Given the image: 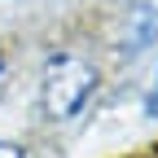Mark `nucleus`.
Masks as SVG:
<instances>
[{"instance_id": "nucleus-1", "label": "nucleus", "mask_w": 158, "mask_h": 158, "mask_svg": "<svg viewBox=\"0 0 158 158\" xmlns=\"http://www.w3.org/2000/svg\"><path fill=\"white\" fill-rule=\"evenodd\" d=\"M97 92V66L79 53H53L44 79H40V101H44L48 118H75L88 106V97Z\"/></svg>"}, {"instance_id": "nucleus-2", "label": "nucleus", "mask_w": 158, "mask_h": 158, "mask_svg": "<svg viewBox=\"0 0 158 158\" xmlns=\"http://www.w3.org/2000/svg\"><path fill=\"white\" fill-rule=\"evenodd\" d=\"M158 40V9L149 0H136L127 13V35H123V53H145Z\"/></svg>"}, {"instance_id": "nucleus-3", "label": "nucleus", "mask_w": 158, "mask_h": 158, "mask_svg": "<svg viewBox=\"0 0 158 158\" xmlns=\"http://www.w3.org/2000/svg\"><path fill=\"white\" fill-rule=\"evenodd\" d=\"M0 158H27V149L18 141H0Z\"/></svg>"}, {"instance_id": "nucleus-4", "label": "nucleus", "mask_w": 158, "mask_h": 158, "mask_svg": "<svg viewBox=\"0 0 158 158\" xmlns=\"http://www.w3.org/2000/svg\"><path fill=\"white\" fill-rule=\"evenodd\" d=\"M0 75H5V62H0Z\"/></svg>"}]
</instances>
